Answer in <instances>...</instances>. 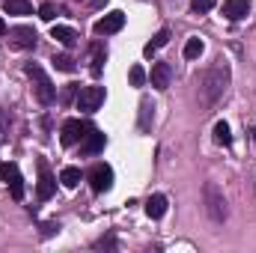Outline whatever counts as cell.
<instances>
[{"label":"cell","instance_id":"6da1fadb","mask_svg":"<svg viewBox=\"0 0 256 253\" xmlns=\"http://www.w3.org/2000/svg\"><path fill=\"white\" fill-rule=\"evenodd\" d=\"M196 84H200V102H202L206 108H212V104L226 92V86H230V68L224 63L212 66L208 72H202V74L196 78Z\"/></svg>","mask_w":256,"mask_h":253},{"label":"cell","instance_id":"7a4b0ae2","mask_svg":"<svg viewBox=\"0 0 256 253\" xmlns=\"http://www.w3.org/2000/svg\"><path fill=\"white\" fill-rule=\"evenodd\" d=\"M27 78L33 80V92H36V98L42 102V104H54V98H57V86L51 84V78L45 74V68L36 63H27Z\"/></svg>","mask_w":256,"mask_h":253},{"label":"cell","instance_id":"3957f363","mask_svg":"<svg viewBox=\"0 0 256 253\" xmlns=\"http://www.w3.org/2000/svg\"><path fill=\"white\" fill-rule=\"evenodd\" d=\"M206 208H208V218L214 224H224L226 220V200L218 190V185H206Z\"/></svg>","mask_w":256,"mask_h":253},{"label":"cell","instance_id":"277c9868","mask_svg":"<svg viewBox=\"0 0 256 253\" xmlns=\"http://www.w3.org/2000/svg\"><path fill=\"white\" fill-rule=\"evenodd\" d=\"M104 104V86H84L78 92V110L84 114H96Z\"/></svg>","mask_w":256,"mask_h":253},{"label":"cell","instance_id":"5b68a950","mask_svg":"<svg viewBox=\"0 0 256 253\" xmlns=\"http://www.w3.org/2000/svg\"><path fill=\"white\" fill-rule=\"evenodd\" d=\"M9 45L18 48V51L36 48V30H33V27H12V30H9Z\"/></svg>","mask_w":256,"mask_h":253},{"label":"cell","instance_id":"8992f818","mask_svg":"<svg viewBox=\"0 0 256 253\" xmlns=\"http://www.w3.org/2000/svg\"><path fill=\"white\" fill-rule=\"evenodd\" d=\"M90 185H92L96 194L110 190V185H114V170H110L108 164H96V167L90 170Z\"/></svg>","mask_w":256,"mask_h":253},{"label":"cell","instance_id":"52a82bcc","mask_svg":"<svg viewBox=\"0 0 256 253\" xmlns=\"http://www.w3.org/2000/svg\"><path fill=\"white\" fill-rule=\"evenodd\" d=\"M122 27H126V12H120V9H116V12H108L102 21H96V33H98V36L120 33Z\"/></svg>","mask_w":256,"mask_h":253},{"label":"cell","instance_id":"ba28073f","mask_svg":"<svg viewBox=\"0 0 256 253\" xmlns=\"http://www.w3.org/2000/svg\"><path fill=\"white\" fill-rule=\"evenodd\" d=\"M86 131H90V128L84 126L80 120H68L63 126V131H60V140H63V146H74V143H80V140L86 137Z\"/></svg>","mask_w":256,"mask_h":253},{"label":"cell","instance_id":"9c48e42d","mask_svg":"<svg viewBox=\"0 0 256 253\" xmlns=\"http://www.w3.org/2000/svg\"><path fill=\"white\" fill-rule=\"evenodd\" d=\"M39 200H51L54 196V190H57V179L51 176V170H48V164L45 161H39Z\"/></svg>","mask_w":256,"mask_h":253},{"label":"cell","instance_id":"30bf717a","mask_svg":"<svg viewBox=\"0 0 256 253\" xmlns=\"http://www.w3.org/2000/svg\"><path fill=\"white\" fill-rule=\"evenodd\" d=\"M248 12H250V0H226L224 3V15L230 21H242V18H248Z\"/></svg>","mask_w":256,"mask_h":253},{"label":"cell","instance_id":"8fae6325","mask_svg":"<svg viewBox=\"0 0 256 253\" xmlns=\"http://www.w3.org/2000/svg\"><path fill=\"white\" fill-rule=\"evenodd\" d=\"M102 149H104V134L102 131H90L84 137V143H80V152L84 155H98Z\"/></svg>","mask_w":256,"mask_h":253},{"label":"cell","instance_id":"7c38bea8","mask_svg":"<svg viewBox=\"0 0 256 253\" xmlns=\"http://www.w3.org/2000/svg\"><path fill=\"white\" fill-rule=\"evenodd\" d=\"M170 78H173V72H170L167 63L152 66V86H155V90H167V86H170Z\"/></svg>","mask_w":256,"mask_h":253},{"label":"cell","instance_id":"4fadbf2b","mask_svg":"<svg viewBox=\"0 0 256 253\" xmlns=\"http://www.w3.org/2000/svg\"><path fill=\"white\" fill-rule=\"evenodd\" d=\"M146 214L149 218H164L167 214V196L164 194H155V196H149V202H146Z\"/></svg>","mask_w":256,"mask_h":253},{"label":"cell","instance_id":"5bb4252c","mask_svg":"<svg viewBox=\"0 0 256 253\" xmlns=\"http://www.w3.org/2000/svg\"><path fill=\"white\" fill-rule=\"evenodd\" d=\"M167 42H170V30L164 27V30H158V33L152 36V42L143 48V54H146V57H155V51H158V48H164Z\"/></svg>","mask_w":256,"mask_h":253},{"label":"cell","instance_id":"9a60e30c","mask_svg":"<svg viewBox=\"0 0 256 253\" xmlns=\"http://www.w3.org/2000/svg\"><path fill=\"white\" fill-rule=\"evenodd\" d=\"M51 36H54V39H57L60 45H66V48H72V45H74V42L80 39V36H78V33L72 30V27H54V30H51Z\"/></svg>","mask_w":256,"mask_h":253},{"label":"cell","instance_id":"2e32d148","mask_svg":"<svg viewBox=\"0 0 256 253\" xmlns=\"http://www.w3.org/2000/svg\"><path fill=\"white\" fill-rule=\"evenodd\" d=\"M3 9H6L9 15H33L30 0H6V3H3Z\"/></svg>","mask_w":256,"mask_h":253},{"label":"cell","instance_id":"e0dca14e","mask_svg":"<svg viewBox=\"0 0 256 253\" xmlns=\"http://www.w3.org/2000/svg\"><path fill=\"white\" fill-rule=\"evenodd\" d=\"M60 182H63L66 188H78V182H80V170H78V167H66L63 173H60Z\"/></svg>","mask_w":256,"mask_h":253},{"label":"cell","instance_id":"ac0fdd59","mask_svg":"<svg viewBox=\"0 0 256 253\" xmlns=\"http://www.w3.org/2000/svg\"><path fill=\"white\" fill-rule=\"evenodd\" d=\"M6 185H9V190H12V196H15V200H24V179H21V173H18V170L9 176V182H6Z\"/></svg>","mask_w":256,"mask_h":253},{"label":"cell","instance_id":"d6986e66","mask_svg":"<svg viewBox=\"0 0 256 253\" xmlns=\"http://www.w3.org/2000/svg\"><path fill=\"white\" fill-rule=\"evenodd\" d=\"M214 140H218L220 146H230V143H232V131H230L226 122H218V126H214Z\"/></svg>","mask_w":256,"mask_h":253},{"label":"cell","instance_id":"ffe728a7","mask_svg":"<svg viewBox=\"0 0 256 253\" xmlns=\"http://www.w3.org/2000/svg\"><path fill=\"white\" fill-rule=\"evenodd\" d=\"M202 48H206L202 39H188V45H185V57H188V60H196V57L202 54Z\"/></svg>","mask_w":256,"mask_h":253},{"label":"cell","instance_id":"44dd1931","mask_svg":"<svg viewBox=\"0 0 256 253\" xmlns=\"http://www.w3.org/2000/svg\"><path fill=\"white\" fill-rule=\"evenodd\" d=\"M214 3H218V0H191V9L196 15H206L208 9H214Z\"/></svg>","mask_w":256,"mask_h":253},{"label":"cell","instance_id":"7402d4cb","mask_svg":"<svg viewBox=\"0 0 256 253\" xmlns=\"http://www.w3.org/2000/svg\"><path fill=\"white\" fill-rule=\"evenodd\" d=\"M54 66H57L60 72H74V60H72L68 54H60V57H54Z\"/></svg>","mask_w":256,"mask_h":253},{"label":"cell","instance_id":"603a6c76","mask_svg":"<svg viewBox=\"0 0 256 253\" xmlns=\"http://www.w3.org/2000/svg\"><path fill=\"white\" fill-rule=\"evenodd\" d=\"M39 18H42V21H54V18H57V6H54V3H42Z\"/></svg>","mask_w":256,"mask_h":253},{"label":"cell","instance_id":"cb8c5ba5","mask_svg":"<svg viewBox=\"0 0 256 253\" xmlns=\"http://www.w3.org/2000/svg\"><path fill=\"white\" fill-rule=\"evenodd\" d=\"M128 78H131V86H143V80H146V72H143L140 66H134Z\"/></svg>","mask_w":256,"mask_h":253},{"label":"cell","instance_id":"d4e9b609","mask_svg":"<svg viewBox=\"0 0 256 253\" xmlns=\"http://www.w3.org/2000/svg\"><path fill=\"white\" fill-rule=\"evenodd\" d=\"M102 63H104V54H102V48L96 45V48H92V74L102 72Z\"/></svg>","mask_w":256,"mask_h":253},{"label":"cell","instance_id":"484cf974","mask_svg":"<svg viewBox=\"0 0 256 253\" xmlns=\"http://www.w3.org/2000/svg\"><path fill=\"white\" fill-rule=\"evenodd\" d=\"M96 248H98V250H104V248H108V250H114V248H116V238H114V236L98 238V242H96Z\"/></svg>","mask_w":256,"mask_h":253},{"label":"cell","instance_id":"4316f807","mask_svg":"<svg viewBox=\"0 0 256 253\" xmlns=\"http://www.w3.org/2000/svg\"><path fill=\"white\" fill-rule=\"evenodd\" d=\"M15 170H18L15 164H0V182H9V176H12Z\"/></svg>","mask_w":256,"mask_h":253},{"label":"cell","instance_id":"83f0119b","mask_svg":"<svg viewBox=\"0 0 256 253\" xmlns=\"http://www.w3.org/2000/svg\"><path fill=\"white\" fill-rule=\"evenodd\" d=\"M0 36H6V24H3V18H0Z\"/></svg>","mask_w":256,"mask_h":253},{"label":"cell","instance_id":"f1b7e54d","mask_svg":"<svg viewBox=\"0 0 256 253\" xmlns=\"http://www.w3.org/2000/svg\"><path fill=\"white\" fill-rule=\"evenodd\" d=\"M254 137H256V131H254Z\"/></svg>","mask_w":256,"mask_h":253}]
</instances>
